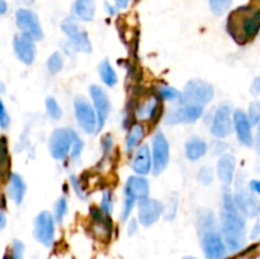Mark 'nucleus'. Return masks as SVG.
<instances>
[{
    "mask_svg": "<svg viewBox=\"0 0 260 259\" xmlns=\"http://www.w3.org/2000/svg\"><path fill=\"white\" fill-rule=\"evenodd\" d=\"M5 225H7V217H5L4 213L0 211V230H3V229L5 228Z\"/></svg>",
    "mask_w": 260,
    "mask_h": 259,
    "instance_id": "8fccbe9b",
    "label": "nucleus"
},
{
    "mask_svg": "<svg viewBox=\"0 0 260 259\" xmlns=\"http://www.w3.org/2000/svg\"><path fill=\"white\" fill-rule=\"evenodd\" d=\"M249 189H250V192H253L254 195H258V193H260L259 180H256V179L250 180V183H249Z\"/></svg>",
    "mask_w": 260,
    "mask_h": 259,
    "instance_id": "37998d69",
    "label": "nucleus"
},
{
    "mask_svg": "<svg viewBox=\"0 0 260 259\" xmlns=\"http://www.w3.org/2000/svg\"><path fill=\"white\" fill-rule=\"evenodd\" d=\"M46 111H47L48 116L53 119H58L62 116V111H61L60 106H58L56 99L52 98V96H48L46 99Z\"/></svg>",
    "mask_w": 260,
    "mask_h": 259,
    "instance_id": "c756f323",
    "label": "nucleus"
},
{
    "mask_svg": "<svg viewBox=\"0 0 260 259\" xmlns=\"http://www.w3.org/2000/svg\"><path fill=\"white\" fill-rule=\"evenodd\" d=\"M210 8L216 15H223L229 9H230L233 0H208Z\"/></svg>",
    "mask_w": 260,
    "mask_h": 259,
    "instance_id": "cd10ccee",
    "label": "nucleus"
},
{
    "mask_svg": "<svg viewBox=\"0 0 260 259\" xmlns=\"http://www.w3.org/2000/svg\"><path fill=\"white\" fill-rule=\"evenodd\" d=\"M74 109H75L76 121L81 130L86 134H94L98 130V123H96V114L93 106L84 96H76L74 101Z\"/></svg>",
    "mask_w": 260,
    "mask_h": 259,
    "instance_id": "39448f33",
    "label": "nucleus"
},
{
    "mask_svg": "<svg viewBox=\"0 0 260 259\" xmlns=\"http://www.w3.org/2000/svg\"><path fill=\"white\" fill-rule=\"evenodd\" d=\"M203 114V107L200 106H188V104H180L179 108L169 112L165 117V123L177 124V123H193L200 119Z\"/></svg>",
    "mask_w": 260,
    "mask_h": 259,
    "instance_id": "ddd939ff",
    "label": "nucleus"
},
{
    "mask_svg": "<svg viewBox=\"0 0 260 259\" xmlns=\"http://www.w3.org/2000/svg\"><path fill=\"white\" fill-rule=\"evenodd\" d=\"M8 10V4L5 0H0V15L5 14Z\"/></svg>",
    "mask_w": 260,
    "mask_h": 259,
    "instance_id": "09e8293b",
    "label": "nucleus"
},
{
    "mask_svg": "<svg viewBox=\"0 0 260 259\" xmlns=\"http://www.w3.org/2000/svg\"><path fill=\"white\" fill-rule=\"evenodd\" d=\"M159 91V95L161 96L164 101H175V99L180 98V91L177 90L175 88L169 85H161L157 89Z\"/></svg>",
    "mask_w": 260,
    "mask_h": 259,
    "instance_id": "473e14b6",
    "label": "nucleus"
},
{
    "mask_svg": "<svg viewBox=\"0 0 260 259\" xmlns=\"http://www.w3.org/2000/svg\"><path fill=\"white\" fill-rule=\"evenodd\" d=\"M135 202H136V201H134L132 198L124 196L123 210H122V220H123V221H126L127 218H128V216L131 215L132 208H134V206H135Z\"/></svg>",
    "mask_w": 260,
    "mask_h": 259,
    "instance_id": "4c0bfd02",
    "label": "nucleus"
},
{
    "mask_svg": "<svg viewBox=\"0 0 260 259\" xmlns=\"http://www.w3.org/2000/svg\"><path fill=\"white\" fill-rule=\"evenodd\" d=\"M127 231H128L129 235H134L137 231V222L135 220H131L128 223V228H127Z\"/></svg>",
    "mask_w": 260,
    "mask_h": 259,
    "instance_id": "49530a36",
    "label": "nucleus"
},
{
    "mask_svg": "<svg viewBox=\"0 0 260 259\" xmlns=\"http://www.w3.org/2000/svg\"><path fill=\"white\" fill-rule=\"evenodd\" d=\"M233 123L235 127L238 140L245 146L253 145V132H251V123L246 114L241 109H236L233 116Z\"/></svg>",
    "mask_w": 260,
    "mask_h": 259,
    "instance_id": "a211bd4d",
    "label": "nucleus"
},
{
    "mask_svg": "<svg viewBox=\"0 0 260 259\" xmlns=\"http://www.w3.org/2000/svg\"><path fill=\"white\" fill-rule=\"evenodd\" d=\"M164 213V206L154 198H144L139 203V221L142 226H151Z\"/></svg>",
    "mask_w": 260,
    "mask_h": 259,
    "instance_id": "f8f14e48",
    "label": "nucleus"
},
{
    "mask_svg": "<svg viewBox=\"0 0 260 259\" xmlns=\"http://www.w3.org/2000/svg\"><path fill=\"white\" fill-rule=\"evenodd\" d=\"M101 211L107 216H111L112 211H113V198H112V193L109 189L103 190L101 202Z\"/></svg>",
    "mask_w": 260,
    "mask_h": 259,
    "instance_id": "2f4dec72",
    "label": "nucleus"
},
{
    "mask_svg": "<svg viewBox=\"0 0 260 259\" xmlns=\"http://www.w3.org/2000/svg\"><path fill=\"white\" fill-rule=\"evenodd\" d=\"M221 236L230 251H239L245 245L246 222L245 217L235 207L233 195L226 190L222 196L221 211Z\"/></svg>",
    "mask_w": 260,
    "mask_h": 259,
    "instance_id": "f257e3e1",
    "label": "nucleus"
},
{
    "mask_svg": "<svg viewBox=\"0 0 260 259\" xmlns=\"http://www.w3.org/2000/svg\"><path fill=\"white\" fill-rule=\"evenodd\" d=\"M95 14L94 0H75L73 4V15L84 22H90Z\"/></svg>",
    "mask_w": 260,
    "mask_h": 259,
    "instance_id": "5701e85b",
    "label": "nucleus"
},
{
    "mask_svg": "<svg viewBox=\"0 0 260 259\" xmlns=\"http://www.w3.org/2000/svg\"><path fill=\"white\" fill-rule=\"evenodd\" d=\"M90 95L93 99V108L96 114V123H98V130L106 123L107 118H108L109 111H111V102H109L108 95L106 91L98 85L90 86Z\"/></svg>",
    "mask_w": 260,
    "mask_h": 259,
    "instance_id": "2eb2a0df",
    "label": "nucleus"
},
{
    "mask_svg": "<svg viewBox=\"0 0 260 259\" xmlns=\"http://www.w3.org/2000/svg\"><path fill=\"white\" fill-rule=\"evenodd\" d=\"M248 119L250 121L251 124H258L260 119V104L259 102L254 101L251 102L249 106V113L246 114Z\"/></svg>",
    "mask_w": 260,
    "mask_h": 259,
    "instance_id": "72a5a7b5",
    "label": "nucleus"
},
{
    "mask_svg": "<svg viewBox=\"0 0 260 259\" xmlns=\"http://www.w3.org/2000/svg\"><path fill=\"white\" fill-rule=\"evenodd\" d=\"M20 2L22 3H24V4H33V3H35V0H20Z\"/></svg>",
    "mask_w": 260,
    "mask_h": 259,
    "instance_id": "603ef678",
    "label": "nucleus"
},
{
    "mask_svg": "<svg viewBox=\"0 0 260 259\" xmlns=\"http://www.w3.org/2000/svg\"><path fill=\"white\" fill-rule=\"evenodd\" d=\"M251 93H253L255 96L260 93V79L259 78H256L255 80H254L253 85H251Z\"/></svg>",
    "mask_w": 260,
    "mask_h": 259,
    "instance_id": "c03bdc74",
    "label": "nucleus"
},
{
    "mask_svg": "<svg viewBox=\"0 0 260 259\" xmlns=\"http://www.w3.org/2000/svg\"><path fill=\"white\" fill-rule=\"evenodd\" d=\"M233 131V117H231V106L228 103L221 104L213 116L211 124V134L218 139L228 137Z\"/></svg>",
    "mask_w": 260,
    "mask_h": 259,
    "instance_id": "9d476101",
    "label": "nucleus"
},
{
    "mask_svg": "<svg viewBox=\"0 0 260 259\" xmlns=\"http://www.w3.org/2000/svg\"><path fill=\"white\" fill-rule=\"evenodd\" d=\"M70 180H71V184H73L74 189H75L76 195H78L79 197L83 198V200H84V198H85V192H84L83 188L80 187V183L78 182V179H76L75 177H71V178H70Z\"/></svg>",
    "mask_w": 260,
    "mask_h": 259,
    "instance_id": "a19ab883",
    "label": "nucleus"
},
{
    "mask_svg": "<svg viewBox=\"0 0 260 259\" xmlns=\"http://www.w3.org/2000/svg\"><path fill=\"white\" fill-rule=\"evenodd\" d=\"M206 152H207V144L203 140L194 137L185 144V156L190 161L201 159L202 156H205Z\"/></svg>",
    "mask_w": 260,
    "mask_h": 259,
    "instance_id": "b1692460",
    "label": "nucleus"
},
{
    "mask_svg": "<svg viewBox=\"0 0 260 259\" xmlns=\"http://www.w3.org/2000/svg\"><path fill=\"white\" fill-rule=\"evenodd\" d=\"M183 259H196V258H194V256H184Z\"/></svg>",
    "mask_w": 260,
    "mask_h": 259,
    "instance_id": "5fc2aeb1",
    "label": "nucleus"
},
{
    "mask_svg": "<svg viewBox=\"0 0 260 259\" xmlns=\"http://www.w3.org/2000/svg\"><path fill=\"white\" fill-rule=\"evenodd\" d=\"M106 8H107V12H109V14H114V13L117 12L116 8L111 7V5H109V4H106Z\"/></svg>",
    "mask_w": 260,
    "mask_h": 259,
    "instance_id": "3c124183",
    "label": "nucleus"
},
{
    "mask_svg": "<svg viewBox=\"0 0 260 259\" xmlns=\"http://www.w3.org/2000/svg\"><path fill=\"white\" fill-rule=\"evenodd\" d=\"M99 75H101L102 81L106 84L107 86H114L118 81V78H117V74L114 71V69L112 68L111 62L108 60H103L101 63H99Z\"/></svg>",
    "mask_w": 260,
    "mask_h": 259,
    "instance_id": "393cba45",
    "label": "nucleus"
},
{
    "mask_svg": "<svg viewBox=\"0 0 260 259\" xmlns=\"http://www.w3.org/2000/svg\"><path fill=\"white\" fill-rule=\"evenodd\" d=\"M129 2L131 0H114V3H116V9H124V8L128 7Z\"/></svg>",
    "mask_w": 260,
    "mask_h": 259,
    "instance_id": "a18cd8bd",
    "label": "nucleus"
},
{
    "mask_svg": "<svg viewBox=\"0 0 260 259\" xmlns=\"http://www.w3.org/2000/svg\"><path fill=\"white\" fill-rule=\"evenodd\" d=\"M213 179V172L211 168H202L198 173V180L203 184H210Z\"/></svg>",
    "mask_w": 260,
    "mask_h": 259,
    "instance_id": "e433bc0d",
    "label": "nucleus"
},
{
    "mask_svg": "<svg viewBox=\"0 0 260 259\" xmlns=\"http://www.w3.org/2000/svg\"><path fill=\"white\" fill-rule=\"evenodd\" d=\"M132 169L137 175H146L152 170V160H151V151L149 149V145L144 144L139 146L136 150L134 159L131 164Z\"/></svg>",
    "mask_w": 260,
    "mask_h": 259,
    "instance_id": "6ab92c4d",
    "label": "nucleus"
},
{
    "mask_svg": "<svg viewBox=\"0 0 260 259\" xmlns=\"http://www.w3.org/2000/svg\"><path fill=\"white\" fill-rule=\"evenodd\" d=\"M150 184L149 180L142 175H131L124 185V196L132 198L134 201H141L149 197Z\"/></svg>",
    "mask_w": 260,
    "mask_h": 259,
    "instance_id": "f3484780",
    "label": "nucleus"
},
{
    "mask_svg": "<svg viewBox=\"0 0 260 259\" xmlns=\"http://www.w3.org/2000/svg\"><path fill=\"white\" fill-rule=\"evenodd\" d=\"M8 161V146L5 139H0V172Z\"/></svg>",
    "mask_w": 260,
    "mask_h": 259,
    "instance_id": "ea45409f",
    "label": "nucleus"
},
{
    "mask_svg": "<svg viewBox=\"0 0 260 259\" xmlns=\"http://www.w3.org/2000/svg\"><path fill=\"white\" fill-rule=\"evenodd\" d=\"M83 147H84V142L81 141L79 135L75 134V136H74V140H73V145H71V150H70L71 159L78 160L79 157H80L81 151H83Z\"/></svg>",
    "mask_w": 260,
    "mask_h": 259,
    "instance_id": "f704fd0d",
    "label": "nucleus"
},
{
    "mask_svg": "<svg viewBox=\"0 0 260 259\" xmlns=\"http://www.w3.org/2000/svg\"><path fill=\"white\" fill-rule=\"evenodd\" d=\"M215 95V89L210 83L201 79L188 81L183 93H180V104L205 107Z\"/></svg>",
    "mask_w": 260,
    "mask_h": 259,
    "instance_id": "7ed1b4c3",
    "label": "nucleus"
},
{
    "mask_svg": "<svg viewBox=\"0 0 260 259\" xmlns=\"http://www.w3.org/2000/svg\"><path fill=\"white\" fill-rule=\"evenodd\" d=\"M66 213H68V201H66L65 197L58 198L55 205V217H53L55 218V222H62Z\"/></svg>",
    "mask_w": 260,
    "mask_h": 259,
    "instance_id": "7c9ffc66",
    "label": "nucleus"
},
{
    "mask_svg": "<svg viewBox=\"0 0 260 259\" xmlns=\"http://www.w3.org/2000/svg\"><path fill=\"white\" fill-rule=\"evenodd\" d=\"M13 47H14V52L19 61H22L25 65L33 63L36 58L35 41L20 33V35L15 36L13 40Z\"/></svg>",
    "mask_w": 260,
    "mask_h": 259,
    "instance_id": "dca6fc26",
    "label": "nucleus"
},
{
    "mask_svg": "<svg viewBox=\"0 0 260 259\" xmlns=\"http://www.w3.org/2000/svg\"><path fill=\"white\" fill-rule=\"evenodd\" d=\"M198 223H200L201 245L206 259H225L229 250L221 233L216 229L215 216L211 210L201 213Z\"/></svg>",
    "mask_w": 260,
    "mask_h": 259,
    "instance_id": "f03ea898",
    "label": "nucleus"
},
{
    "mask_svg": "<svg viewBox=\"0 0 260 259\" xmlns=\"http://www.w3.org/2000/svg\"><path fill=\"white\" fill-rule=\"evenodd\" d=\"M25 192H27V185L24 180L17 173H13L9 178V184H8V195L12 198L13 202L20 205L24 200Z\"/></svg>",
    "mask_w": 260,
    "mask_h": 259,
    "instance_id": "4be33fe9",
    "label": "nucleus"
},
{
    "mask_svg": "<svg viewBox=\"0 0 260 259\" xmlns=\"http://www.w3.org/2000/svg\"><path fill=\"white\" fill-rule=\"evenodd\" d=\"M35 238L46 248L52 246L55 241V218L48 211H42L35 220Z\"/></svg>",
    "mask_w": 260,
    "mask_h": 259,
    "instance_id": "6e6552de",
    "label": "nucleus"
},
{
    "mask_svg": "<svg viewBox=\"0 0 260 259\" xmlns=\"http://www.w3.org/2000/svg\"><path fill=\"white\" fill-rule=\"evenodd\" d=\"M24 255V244L20 240H14L12 244L9 259H23Z\"/></svg>",
    "mask_w": 260,
    "mask_h": 259,
    "instance_id": "c9c22d12",
    "label": "nucleus"
},
{
    "mask_svg": "<svg viewBox=\"0 0 260 259\" xmlns=\"http://www.w3.org/2000/svg\"><path fill=\"white\" fill-rule=\"evenodd\" d=\"M0 93H4V84L0 83Z\"/></svg>",
    "mask_w": 260,
    "mask_h": 259,
    "instance_id": "864d4df0",
    "label": "nucleus"
},
{
    "mask_svg": "<svg viewBox=\"0 0 260 259\" xmlns=\"http://www.w3.org/2000/svg\"><path fill=\"white\" fill-rule=\"evenodd\" d=\"M15 20L22 30V35L27 36L33 41H41L43 38V30L41 27L37 14L29 9H18L15 13Z\"/></svg>",
    "mask_w": 260,
    "mask_h": 259,
    "instance_id": "0eeeda50",
    "label": "nucleus"
},
{
    "mask_svg": "<svg viewBox=\"0 0 260 259\" xmlns=\"http://www.w3.org/2000/svg\"><path fill=\"white\" fill-rule=\"evenodd\" d=\"M169 142L161 131H157L152 137V170L157 175L169 164Z\"/></svg>",
    "mask_w": 260,
    "mask_h": 259,
    "instance_id": "1a4fd4ad",
    "label": "nucleus"
},
{
    "mask_svg": "<svg viewBox=\"0 0 260 259\" xmlns=\"http://www.w3.org/2000/svg\"><path fill=\"white\" fill-rule=\"evenodd\" d=\"M102 144H103L104 152L109 151V150H111V147H112V145H113V139H112L111 135H106V136H104L103 142H102Z\"/></svg>",
    "mask_w": 260,
    "mask_h": 259,
    "instance_id": "79ce46f5",
    "label": "nucleus"
},
{
    "mask_svg": "<svg viewBox=\"0 0 260 259\" xmlns=\"http://www.w3.org/2000/svg\"><path fill=\"white\" fill-rule=\"evenodd\" d=\"M259 233H260V223L256 222L255 226H254V229H253V233L250 234V238L256 239L259 236Z\"/></svg>",
    "mask_w": 260,
    "mask_h": 259,
    "instance_id": "de8ad7c7",
    "label": "nucleus"
},
{
    "mask_svg": "<svg viewBox=\"0 0 260 259\" xmlns=\"http://www.w3.org/2000/svg\"><path fill=\"white\" fill-rule=\"evenodd\" d=\"M235 167H236V159L234 155L225 154L220 157L217 163V174L220 180L225 187L233 183L234 174H235Z\"/></svg>",
    "mask_w": 260,
    "mask_h": 259,
    "instance_id": "aec40b11",
    "label": "nucleus"
},
{
    "mask_svg": "<svg viewBox=\"0 0 260 259\" xmlns=\"http://www.w3.org/2000/svg\"><path fill=\"white\" fill-rule=\"evenodd\" d=\"M63 68V57L60 52H53L47 60V69L51 74H57Z\"/></svg>",
    "mask_w": 260,
    "mask_h": 259,
    "instance_id": "c85d7f7f",
    "label": "nucleus"
},
{
    "mask_svg": "<svg viewBox=\"0 0 260 259\" xmlns=\"http://www.w3.org/2000/svg\"><path fill=\"white\" fill-rule=\"evenodd\" d=\"M91 217L94 221V229H95L98 236L104 239L111 238L112 233V222L111 217L107 215H104L101 211V208H91Z\"/></svg>",
    "mask_w": 260,
    "mask_h": 259,
    "instance_id": "412c9836",
    "label": "nucleus"
},
{
    "mask_svg": "<svg viewBox=\"0 0 260 259\" xmlns=\"http://www.w3.org/2000/svg\"><path fill=\"white\" fill-rule=\"evenodd\" d=\"M61 29L70 40L71 45L76 51L89 53L91 52V43L85 30L80 29L74 18H66L61 23Z\"/></svg>",
    "mask_w": 260,
    "mask_h": 259,
    "instance_id": "423d86ee",
    "label": "nucleus"
},
{
    "mask_svg": "<svg viewBox=\"0 0 260 259\" xmlns=\"http://www.w3.org/2000/svg\"><path fill=\"white\" fill-rule=\"evenodd\" d=\"M76 132L70 128H56L51 134L48 149L51 155L56 160H63L70 154L71 145Z\"/></svg>",
    "mask_w": 260,
    "mask_h": 259,
    "instance_id": "20e7f679",
    "label": "nucleus"
},
{
    "mask_svg": "<svg viewBox=\"0 0 260 259\" xmlns=\"http://www.w3.org/2000/svg\"><path fill=\"white\" fill-rule=\"evenodd\" d=\"M9 124H10L9 114H8L7 109H5L4 103H3V101L0 99V127H2V128H8Z\"/></svg>",
    "mask_w": 260,
    "mask_h": 259,
    "instance_id": "58836bf2",
    "label": "nucleus"
},
{
    "mask_svg": "<svg viewBox=\"0 0 260 259\" xmlns=\"http://www.w3.org/2000/svg\"><path fill=\"white\" fill-rule=\"evenodd\" d=\"M145 136V130L141 124H135L132 126V128L129 130V134L127 136L126 140V150L127 151H132L134 147H136L137 145L141 142V140Z\"/></svg>",
    "mask_w": 260,
    "mask_h": 259,
    "instance_id": "bb28decb",
    "label": "nucleus"
},
{
    "mask_svg": "<svg viewBox=\"0 0 260 259\" xmlns=\"http://www.w3.org/2000/svg\"><path fill=\"white\" fill-rule=\"evenodd\" d=\"M250 7H244L238 12L241 14V38L250 41L256 37L260 28V10L255 9L250 13Z\"/></svg>",
    "mask_w": 260,
    "mask_h": 259,
    "instance_id": "4468645a",
    "label": "nucleus"
},
{
    "mask_svg": "<svg viewBox=\"0 0 260 259\" xmlns=\"http://www.w3.org/2000/svg\"><path fill=\"white\" fill-rule=\"evenodd\" d=\"M233 201L235 207L238 208V211L244 217H255V216L259 215L260 208L258 198L250 190L240 188L233 196Z\"/></svg>",
    "mask_w": 260,
    "mask_h": 259,
    "instance_id": "9b49d317",
    "label": "nucleus"
},
{
    "mask_svg": "<svg viewBox=\"0 0 260 259\" xmlns=\"http://www.w3.org/2000/svg\"><path fill=\"white\" fill-rule=\"evenodd\" d=\"M157 107H159V102H157L156 98L147 99L145 103L137 107L136 116L141 119H151L155 116V113H156Z\"/></svg>",
    "mask_w": 260,
    "mask_h": 259,
    "instance_id": "a878e982",
    "label": "nucleus"
}]
</instances>
